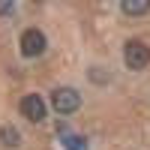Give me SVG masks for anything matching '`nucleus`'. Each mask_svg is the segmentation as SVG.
Instances as JSON below:
<instances>
[{"label": "nucleus", "instance_id": "obj_1", "mask_svg": "<svg viewBox=\"0 0 150 150\" xmlns=\"http://www.w3.org/2000/svg\"><path fill=\"white\" fill-rule=\"evenodd\" d=\"M51 105L60 114H72V111L81 108V96H78V90H72V87H57L51 93Z\"/></svg>", "mask_w": 150, "mask_h": 150}, {"label": "nucleus", "instance_id": "obj_7", "mask_svg": "<svg viewBox=\"0 0 150 150\" xmlns=\"http://www.w3.org/2000/svg\"><path fill=\"white\" fill-rule=\"evenodd\" d=\"M69 150H87V144H84V138H78V135H69V138L63 141Z\"/></svg>", "mask_w": 150, "mask_h": 150}, {"label": "nucleus", "instance_id": "obj_8", "mask_svg": "<svg viewBox=\"0 0 150 150\" xmlns=\"http://www.w3.org/2000/svg\"><path fill=\"white\" fill-rule=\"evenodd\" d=\"M12 9H15L12 3H0V15H12Z\"/></svg>", "mask_w": 150, "mask_h": 150}, {"label": "nucleus", "instance_id": "obj_6", "mask_svg": "<svg viewBox=\"0 0 150 150\" xmlns=\"http://www.w3.org/2000/svg\"><path fill=\"white\" fill-rule=\"evenodd\" d=\"M0 135H3V144H6V147H18V144H21V141H18V138H21L18 129H12V126H3Z\"/></svg>", "mask_w": 150, "mask_h": 150}, {"label": "nucleus", "instance_id": "obj_4", "mask_svg": "<svg viewBox=\"0 0 150 150\" xmlns=\"http://www.w3.org/2000/svg\"><path fill=\"white\" fill-rule=\"evenodd\" d=\"M21 114L27 117V120H33V123L45 120V102H42V96H36V93L24 96L21 99Z\"/></svg>", "mask_w": 150, "mask_h": 150}, {"label": "nucleus", "instance_id": "obj_3", "mask_svg": "<svg viewBox=\"0 0 150 150\" xmlns=\"http://www.w3.org/2000/svg\"><path fill=\"white\" fill-rule=\"evenodd\" d=\"M42 51H45V33L36 30V27L24 30L21 33V54L24 57H39Z\"/></svg>", "mask_w": 150, "mask_h": 150}, {"label": "nucleus", "instance_id": "obj_2", "mask_svg": "<svg viewBox=\"0 0 150 150\" xmlns=\"http://www.w3.org/2000/svg\"><path fill=\"white\" fill-rule=\"evenodd\" d=\"M123 60H126L129 69H144L150 63V48L144 42H126V48H123Z\"/></svg>", "mask_w": 150, "mask_h": 150}, {"label": "nucleus", "instance_id": "obj_5", "mask_svg": "<svg viewBox=\"0 0 150 150\" xmlns=\"http://www.w3.org/2000/svg\"><path fill=\"white\" fill-rule=\"evenodd\" d=\"M120 9L126 12V15H144V12H150V3L147 0H123Z\"/></svg>", "mask_w": 150, "mask_h": 150}]
</instances>
